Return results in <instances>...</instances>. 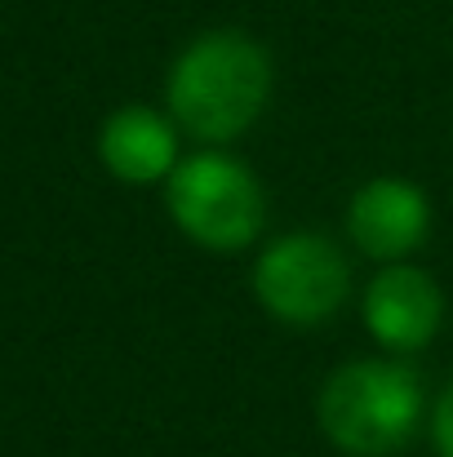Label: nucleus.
Listing matches in <instances>:
<instances>
[{
  "label": "nucleus",
  "instance_id": "f257e3e1",
  "mask_svg": "<svg viewBox=\"0 0 453 457\" xmlns=\"http://www.w3.org/2000/svg\"><path fill=\"white\" fill-rule=\"evenodd\" d=\"M272 98V54L236 27L191 36L169 62V120L196 143H231L258 125Z\"/></svg>",
  "mask_w": 453,
  "mask_h": 457
},
{
  "label": "nucleus",
  "instance_id": "f03ea898",
  "mask_svg": "<svg viewBox=\"0 0 453 457\" xmlns=\"http://www.w3.org/2000/svg\"><path fill=\"white\" fill-rule=\"evenodd\" d=\"M423 378L405 360H351L315 395L324 440L347 457L400 453L423 427Z\"/></svg>",
  "mask_w": 453,
  "mask_h": 457
},
{
  "label": "nucleus",
  "instance_id": "7ed1b4c3",
  "mask_svg": "<svg viewBox=\"0 0 453 457\" xmlns=\"http://www.w3.org/2000/svg\"><path fill=\"white\" fill-rule=\"evenodd\" d=\"M164 209L173 227L209 253L249 249L267 222V195L258 173L218 147L178 160V169L164 178Z\"/></svg>",
  "mask_w": 453,
  "mask_h": 457
},
{
  "label": "nucleus",
  "instance_id": "20e7f679",
  "mask_svg": "<svg viewBox=\"0 0 453 457\" xmlns=\"http://www.w3.org/2000/svg\"><path fill=\"white\" fill-rule=\"evenodd\" d=\"M249 280H254L258 306L289 328H315L333 320L351 294L347 253L329 236H315V231L276 236L254 258Z\"/></svg>",
  "mask_w": 453,
  "mask_h": 457
},
{
  "label": "nucleus",
  "instance_id": "39448f33",
  "mask_svg": "<svg viewBox=\"0 0 453 457\" xmlns=\"http://www.w3.org/2000/svg\"><path fill=\"white\" fill-rule=\"evenodd\" d=\"M347 236L373 262H405L432 236V200L418 182L400 173H378L351 191Z\"/></svg>",
  "mask_w": 453,
  "mask_h": 457
},
{
  "label": "nucleus",
  "instance_id": "423d86ee",
  "mask_svg": "<svg viewBox=\"0 0 453 457\" xmlns=\"http://www.w3.org/2000/svg\"><path fill=\"white\" fill-rule=\"evenodd\" d=\"M360 320L382 351L414 355V351L432 346V337L440 333L445 294L432 271H423L414 262H391L369 280V289L360 298Z\"/></svg>",
  "mask_w": 453,
  "mask_h": 457
},
{
  "label": "nucleus",
  "instance_id": "0eeeda50",
  "mask_svg": "<svg viewBox=\"0 0 453 457\" xmlns=\"http://www.w3.org/2000/svg\"><path fill=\"white\" fill-rule=\"evenodd\" d=\"M98 160L116 182L147 187L178 169V125L151 107H116L98 129Z\"/></svg>",
  "mask_w": 453,
  "mask_h": 457
},
{
  "label": "nucleus",
  "instance_id": "6e6552de",
  "mask_svg": "<svg viewBox=\"0 0 453 457\" xmlns=\"http://www.w3.org/2000/svg\"><path fill=\"white\" fill-rule=\"evenodd\" d=\"M432 445L440 457H453V382L440 391V400L432 409Z\"/></svg>",
  "mask_w": 453,
  "mask_h": 457
}]
</instances>
